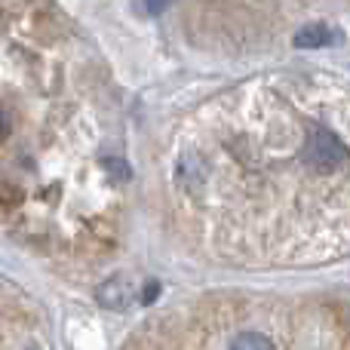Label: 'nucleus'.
<instances>
[{
    "label": "nucleus",
    "instance_id": "nucleus-1",
    "mask_svg": "<svg viewBox=\"0 0 350 350\" xmlns=\"http://www.w3.org/2000/svg\"><path fill=\"white\" fill-rule=\"evenodd\" d=\"M234 98L212 105L178 142L172 191L181 200L261 193L271 203L289 191L308 212H350V92L298 80Z\"/></svg>",
    "mask_w": 350,
    "mask_h": 350
},
{
    "label": "nucleus",
    "instance_id": "nucleus-2",
    "mask_svg": "<svg viewBox=\"0 0 350 350\" xmlns=\"http://www.w3.org/2000/svg\"><path fill=\"white\" fill-rule=\"evenodd\" d=\"M98 304L108 310H126L129 304L135 301V286L129 277H123V273H117V277L105 280L102 286H98Z\"/></svg>",
    "mask_w": 350,
    "mask_h": 350
},
{
    "label": "nucleus",
    "instance_id": "nucleus-3",
    "mask_svg": "<svg viewBox=\"0 0 350 350\" xmlns=\"http://www.w3.org/2000/svg\"><path fill=\"white\" fill-rule=\"evenodd\" d=\"M338 40V34H335L332 28H326V25H308L304 31H298L295 37V46H329V43Z\"/></svg>",
    "mask_w": 350,
    "mask_h": 350
},
{
    "label": "nucleus",
    "instance_id": "nucleus-4",
    "mask_svg": "<svg viewBox=\"0 0 350 350\" xmlns=\"http://www.w3.org/2000/svg\"><path fill=\"white\" fill-rule=\"evenodd\" d=\"M230 350H277V345H273L267 335L261 332H237L234 341H230Z\"/></svg>",
    "mask_w": 350,
    "mask_h": 350
},
{
    "label": "nucleus",
    "instance_id": "nucleus-5",
    "mask_svg": "<svg viewBox=\"0 0 350 350\" xmlns=\"http://www.w3.org/2000/svg\"><path fill=\"white\" fill-rule=\"evenodd\" d=\"M157 292H160V283H148L145 286V295H142V304H151L154 298H157Z\"/></svg>",
    "mask_w": 350,
    "mask_h": 350
},
{
    "label": "nucleus",
    "instance_id": "nucleus-6",
    "mask_svg": "<svg viewBox=\"0 0 350 350\" xmlns=\"http://www.w3.org/2000/svg\"><path fill=\"white\" fill-rule=\"evenodd\" d=\"M172 0H145V6H148V12H154V16H157V12H163L166 6H170Z\"/></svg>",
    "mask_w": 350,
    "mask_h": 350
},
{
    "label": "nucleus",
    "instance_id": "nucleus-7",
    "mask_svg": "<svg viewBox=\"0 0 350 350\" xmlns=\"http://www.w3.org/2000/svg\"><path fill=\"white\" fill-rule=\"evenodd\" d=\"M6 129H10V123H6V114H3V111H0V139H3V135H6Z\"/></svg>",
    "mask_w": 350,
    "mask_h": 350
}]
</instances>
